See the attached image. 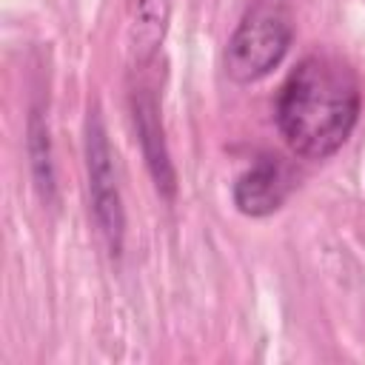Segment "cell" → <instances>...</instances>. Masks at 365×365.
I'll return each instance as SVG.
<instances>
[{
	"label": "cell",
	"mask_w": 365,
	"mask_h": 365,
	"mask_svg": "<svg viewBox=\"0 0 365 365\" xmlns=\"http://www.w3.org/2000/svg\"><path fill=\"white\" fill-rule=\"evenodd\" d=\"M362 88L356 71L331 54L302 57L274 103V120L285 145L305 160H328L356 128Z\"/></svg>",
	"instance_id": "cell-1"
},
{
	"label": "cell",
	"mask_w": 365,
	"mask_h": 365,
	"mask_svg": "<svg viewBox=\"0 0 365 365\" xmlns=\"http://www.w3.org/2000/svg\"><path fill=\"white\" fill-rule=\"evenodd\" d=\"M294 40V11L285 0H257L245 9L225 43V74L251 86L268 77L288 54Z\"/></svg>",
	"instance_id": "cell-2"
},
{
	"label": "cell",
	"mask_w": 365,
	"mask_h": 365,
	"mask_svg": "<svg viewBox=\"0 0 365 365\" xmlns=\"http://www.w3.org/2000/svg\"><path fill=\"white\" fill-rule=\"evenodd\" d=\"M86 174H88V197L100 237L106 240L111 254H120L125 237V211H123L117 174H114V154L108 145L100 108H91L86 120Z\"/></svg>",
	"instance_id": "cell-3"
},
{
	"label": "cell",
	"mask_w": 365,
	"mask_h": 365,
	"mask_svg": "<svg viewBox=\"0 0 365 365\" xmlns=\"http://www.w3.org/2000/svg\"><path fill=\"white\" fill-rule=\"evenodd\" d=\"M297 185V174L279 154H259L231 185V200L245 217H271L285 205Z\"/></svg>",
	"instance_id": "cell-4"
},
{
	"label": "cell",
	"mask_w": 365,
	"mask_h": 365,
	"mask_svg": "<svg viewBox=\"0 0 365 365\" xmlns=\"http://www.w3.org/2000/svg\"><path fill=\"white\" fill-rule=\"evenodd\" d=\"M131 111H134V128H137V140L145 157V165L151 171V180L157 185V191L165 200H174L177 194V174L165 148V137H163V123H160V106L157 97L148 88H140L131 100Z\"/></svg>",
	"instance_id": "cell-5"
},
{
	"label": "cell",
	"mask_w": 365,
	"mask_h": 365,
	"mask_svg": "<svg viewBox=\"0 0 365 365\" xmlns=\"http://www.w3.org/2000/svg\"><path fill=\"white\" fill-rule=\"evenodd\" d=\"M171 3L168 0H128V37L140 60H151L165 37Z\"/></svg>",
	"instance_id": "cell-6"
},
{
	"label": "cell",
	"mask_w": 365,
	"mask_h": 365,
	"mask_svg": "<svg viewBox=\"0 0 365 365\" xmlns=\"http://www.w3.org/2000/svg\"><path fill=\"white\" fill-rule=\"evenodd\" d=\"M29 160H31V174L34 185L40 188L43 200H51L54 194V168H51V145H48V131L40 114L34 111L29 120Z\"/></svg>",
	"instance_id": "cell-7"
}]
</instances>
